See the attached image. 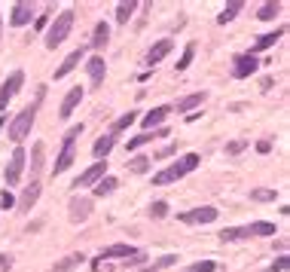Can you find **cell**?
I'll list each match as a JSON object with an SVG mask.
<instances>
[{
    "instance_id": "6da1fadb",
    "label": "cell",
    "mask_w": 290,
    "mask_h": 272,
    "mask_svg": "<svg viewBox=\"0 0 290 272\" xmlns=\"http://www.w3.org/2000/svg\"><path fill=\"white\" fill-rule=\"evenodd\" d=\"M196 165H199V153H187V156H180L174 165H168V168H162L159 174H153V184H156V187L174 184V180H180V177H187L190 171H196Z\"/></svg>"
},
{
    "instance_id": "7a4b0ae2",
    "label": "cell",
    "mask_w": 290,
    "mask_h": 272,
    "mask_svg": "<svg viewBox=\"0 0 290 272\" xmlns=\"http://www.w3.org/2000/svg\"><path fill=\"white\" fill-rule=\"evenodd\" d=\"M70 28H74V10H64L55 16V22H49V31H46V49H58L64 40Z\"/></svg>"
},
{
    "instance_id": "3957f363",
    "label": "cell",
    "mask_w": 290,
    "mask_h": 272,
    "mask_svg": "<svg viewBox=\"0 0 290 272\" xmlns=\"http://www.w3.org/2000/svg\"><path fill=\"white\" fill-rule=\"evenodd\" d=\"M40 98H43V92H40ZM40 98L34 101V104H28L25 110H19V113H16V120L10 123V138H13L16 144H22V141L28 138L31 126H34V116H37V104H40Z\"/></svg>"
},
{
    "instance_id": "277c9868",
    "label": "cell",
    "mask_w": 290,
    "mask_h": 272,
    "mask_svg": "<svg viewBox=\"0 0 290 272\" xmlns=\"http://www.w3.org/2000/svg\"><path fill=\"white\" fill-rule=\"evenodd\" d=\"M83 135V123L80 126H74L67 135H64V147H61V153H58V159H55V168H52V174H61V171H67L70 165H74V156H77V138Z\"/></svg>"
},
{
    "instance_id": "5b68a950",
    "label": "cell",
    "mask_w": 290,
    "mask_h": 272,
    "mask_svg": "<svg viewBox=\"0 0 290 272\" xmlns=\"http://www.w3.org/2000/svg\"><path fill=\"white\" fill-rule=\"evenodd\" d=\"M22 83H25V73H22V70H13L7 80H4V89H0V110H7V107H10V101L19 95Z\"/></svg>"
},
{
    "instance_id": "8992f818",
    "label": "cell",
    "mask_w": 290,
    "mask_h": 272,
    "mask_svg": "<svg viewBox=\"0 0 290 272\" xmlns=\"http://www.w3.org/2000/svg\"><path fill=\"white\" fill-rule=\"evenodd\" d=\"M25 150L22 147H16L13 150V156H10V162H7V187H16L19 180H22V171H25Z\"/></svg>"
},
{
    "instance_id": "52a82bcc",
    "label": "cell",
    "mask_w": 290,
    "mask_h": 272,
    "mask_svg": "<svg viewBox=\"0 0 290 272\" xmlns=\"http://www.w3.org/2000/svg\"><path fill=\"white\" fill-rule=\"evenodd\" d=\"M257 67H260V61H257V55H250V52L232 58V76H235V80H244V76L257 73Z\"/></svg>"
},
{
    "instance_id": "ba28073f",
    "label": "cell",
    "mask_w": 290,
    "mask_h": 272,
    "mask_svg": "<svg viewBox=\"0 0 290 272\" xmlns=\"http://www.w3.org/2000/svg\"><path fill=\"white\" fill-rule=\"evenodd\" d=\"M89 214H92V199H86V196H74L70 199V223H86L89 220Z\"/></svg>"
},
{
    "instance_id": "9c48e42d",
    "label": "cell",
    "mask_w": 290,
    "mask_h": 272,
    "mask_svg": "<svg viewBox=\"0 0 290 272\" xmlns=\"http://www.w3.org/2000/svg\"><path fill=\"white\" fill-rule=\"evenodd\" d=\"M217 214H220V211H217L214 205H205V208H193L187 214H180V220H184V223H214Z\"/></svg>"
},
{
    "instance_id": "30bf717a",
    "label": "cell",
    "mask_w": 290,
    "mask_h": 272,
    "mask_svg": "<svg viewBox=\"0 0 290 272\" xmlns=\"http://www.w3.org/2000/svg\"><path fill=\"white\" fill-rule=\"evenodd\" d=\"M104 174H107V162H95V165H89V168L74 180V187H92V184H98Z\"/></svg>"
},
{
    "instance_id": "8fae6325",
    "label": "cell",
    "mask_w": 290,
    "mask_h": 272,
    "mask_svg": "<svg viewBox=\"0 0 290 272\" xmlns=\"http://www.w3.org/2000/svg\"><path fill=\"white\" fill-rule=\"evenodd\" d=\"M134 254H140V251H137V248H131V245H110V248H101L98 260H116V257H122V260H131Z\"/></svg>"
},
{
    "instance_id": "7c38bea8",
    "label": "cell",
    "mask_w": 290,
    "mask_h": 272,
    "mask_svg": "<svg viewBox=\"0 0 290 272\" xmlns=\"http://www.w3.org/2000/svg\"><path fill=\"white\" fill-rule=\"evenodd\" d=\"M80 101H83V89H80V86H74V89H70V92L64 95V101H61V107H58V116H61V120H67V116L77 110V104H80Z\"/></svg>"
},
{
    "instance_id": "4fadbf2b",
    "label": "cell",
    "mask_w": 290,
    "mask_h": 272,
    "mask_svg": "<svg viewBox=\"0 0 290 272\" xmlns=\"http://www.w3.org/2000/svg\"><path fill=\"white\" fill-rule=\"evenodd\" d=\"M284 37V28H275V31H269V34H263V37H257V43H253V49H250V55H257V52H266V49H272L278 40Z\"/></svg>"
},
{
    "instance_id": "5bb4252c",
    "label": "cell",
    "mask_w": 290,
    "mask_h": 272,
    "mask_svg": "<svg viewBox=\"0 0 290 272\" xmlns=\"http://www.w3.org/2000/svg\"><path fill=\"white\" fill-rule=\"evenodd\" d=\"M40 199V180H31V187H25L22 199H19V211H31Z\"/></svg>"
},
{
    "instance_id": "9a60e30c",
    "label": "cell",
    "mask_w": 290,
    "mask_h": 272,
    "mask_svg": "<svg viewBox=\"0 0 290 272\" xmlns=\"http://www.w3.org/2000/svg\"><path fill=\"white\" fill-rule=\"evenodd\" d=\"M83 55H86V49H83V46L70 52V55H67V58H64V61H61L58 67H55V80H61V76H67L70 70H74V67H77V64L83 61Z\"/></svg>"
},
{
    "instance_id": "2e32d148",
    "label": "cell",
    "mask_w": 290,
    "mask_h": 272,
    "mask_svg": "<svg viewBox=\"0 0 290 272\" xmlns=\"http://www.w3.org/2000/svg\"><path fill=\"white\" fill-rule=\"evenodd\" d=\"M31 16H34V7L31 4H13V13H10V22L16 25V28H22V25H28L31 22Z\"/></svg>"
},
{
    "instance_id": "e0dca14e",
    "label": "cell",
    "mask_w": 290,
    "mask_h": 272,
    "mask_svg": "<svg viewBox=\"0 0 290 272\" xmlns=\"http://www.w3.org/2000/svg\"><path fill=\"white\" fill-rule=\"evenodd\" d=\"M168 113H171V107H165V104H162V107H153L140 123H143V129H147V132H150V129H159V126L165 123V116H168Z\"/></svg>"
},
{
    "instance_id": "ac0fdd59",
    "label": "cell",
    "mask_w": 290,
    "mask_h": 272,
    "mask_svg": "<svg viewBox=\"0 0 290 272\" xmlns=\"http://www.w3.org/2000/svg\"><path fill=\"white\" fill-rule=\"evenodd\" d=\"M86 70H89V80H92V86H101V83H104V73H107V67H104V58H101V55L89 58Z\"/></svg>"
},
{
    "instance_id": "d6986e66",
    "label": "cell",
    "mask_w": 290,
    "mask_h": 272,
    "mask_svg": "<svg viewBox=\"0 0 290 272\" xmlns=\"http://www.w3.org/2000/svg\"><path fill=\"white\" fill-rule=\"evenodd\" d=\"M244 229V239H250V236H275V223H269V220H257V223H250V226H241Z\"/></svg>"
},
{
    "instance_id": "ffe728a7",
    "label": "cell",
    "mask_w": 290,
    "mask_h": 272,
    "mask_svg": "<svg viewBox=\"0 0 290 272\" xmlns=\"http://www.w3.org/2000/svg\"><path fill=\"white\" fill-rule=\"evenodd\" d=\"M171 49H174V43H171V40H159V43L147 52V64H159V61H162Z\"/></svg>"
},
{
    "instance_id": "44dd1931",
    "label": "cell",
    "mask_w": 290,
    "mask_h": 272,
    "mask_svg": "<svg viewBox=\"0 0 290 272\" xmlns=\"http://www.w3.org/2000/svg\"><path fill=\"white\" fill-rule=\"evenodd\" d=\"M116 187H119V180H116V177H110V174H104V177H101V180L95 184V190H92V193H95L98 199H104V196H110V193H113Z\"/></svg>"
},
{
    "instance_id": "7402d4cb",
    "label": "cell",
    "mask_w": 290,
    "mask_h": 272,
    "mask_svg": "<svg viewBox=\"0 0 290 272\" xmlns=\"http://www.w3.org/2000/svg\"><path fill=\"white\" fill-rule=\"evenodd\" d=\"M107 40H110V28H107V22H98L95 34H92V49H104Z\"/></svg>"
},
{
    "instance_id": "603a6c76",
    "label": "cell",
    "mask_w": 290,
    "mask_h": 272,
    "mask_svg": "<svg viewBox=\"0 0 290 272\" xmlns=\"http://www.w3.org/2000/svg\"><path fill=\"white\" fill-rule=\"evenodd\" d=\"M113 144H116V138H113V135H101V138L95 141V147H92V153H95V156H98V159H107V153H110V150H113Z\"/></svg>"
},
{
    "instance_id": "cb8c5ba5",
    "label": "cell",
    "mask_w": 290,
    "mask_h": 272,
    "mask_svg": "<svg viewBox=\"0 0 290 272\" xmlns=\"http://www.w3.org/2000/svg\"><path fill=\"white\" fill-rule=\"evenodd\" d=\"M205 98H208L205 92H193V95H187V98H180V101H177V113H190V110L199 107Z\"/></svg>"
},
{
    "instance_id": "d4e9b609",
    "label": "cell",
    "mask_w": 290,
    "mask_h": 272,
    "mask_svg": "<svg viewBox=\"0 0 290 272\" xmlns=\"http://www.w3.org/2000/svg\"><path fill=\"white\" fill-rule=\"evenodd\" d=\"M177 263V257L174 254H165V257H159L156 263H147V266H140L137 272H162V269H168V266H174Z\"/></svg>"
},
{
    "instance_id": "484cf974",
    "label": "cell",
    "mask_w": 290,
    "mask_h": 272,
    "mask_svg": "<svg viewBox=\"0 0 290 272\" xmlns=\"http://www.w3.org/2000/svg\"><path fill=\"white\" fill-rule=\"evenodd\" d=\"M80 263H83V254H70L61 263H55V272H70V269H77Z\"/></svg>"
},
{
    "instance_id": "4316f807",
    "label": "cell",
    "mask_w": 290,
    "mask_h": 272,
    "mask_svg": "<svg viewBox=\"0 0 290 272\" xmlns=\"http://www.w3.org/2000/svg\"><path fill=\"white\" fill-rule=\"evenodd\" d=\"M134 10H137L134 0H128V4H119V7H116V22H119V25H125V22L131 19V13H134Z\"/></svg>"
},
{
    "instance_id": "83f0119b",
    "label": "cell",
    "mask_w": 290,
    "mask_h": 272,
    "mask_svg": "<svg viewBox=\"0 0 290 272\" xmlns=\"http://www.w3.org/2000/svg\"><path fill=\"white\" fill-rule=\"evenodd\" d=\"M278 13H281V4H263V7L257 10V19H263V22H272Z\"/></svg>"
},
{
    "instance_id": "f1b7e54d",
    "label": "cell",
    "mask_w": 290,
    "mask_h": 272,
    "mask_svg": "<svg viewBox=\"0 0 290 272\" xmlns=\"http://www.w3.org/2000/svg\"><path fill=\"white\" fill-rule=\"evenodd\" d=\"M238 239H244V229H241V226H226V229H220V242H238Z\"/></svg>"
},
{
    "instance_id": "f546056e",
    "label": "cell",
    "mask_w": 290,
    "mask_h": 272,
    "mask_svg": "<svg viewBox=\"0 0 290 272\" xmlns=\"http://www.w3.org/2000/svg\"><path fill=\"white\" fill-rule=\"evenodd\" d=\"M43 168V144H34V156H31V171L34 174H40Z\"/></svg>"
},
{
    "instance_id": "4dcf8cb0",
    "label": "cell",
    "mask_w": 290,
    "mask_h": 272,
    "mask_svg": "<svg viewBox=\"0 0 290 272\" xmlns=\"http://www.w3.org/2000/svg\"><path fill=\"white\" fill-rule=\"evenodd\" d=\"M238 10H241V0H235V4H229V7H226V10H223L220 16H217V22H220V25H226V22H232Z\"/></svg>"
},
{
    "instance_id": "1f68e13d",
    "label": "cell",
    "mask_w": 290,
    "mask_h": 272,
    "mask_svg": "<svg viewBox=\"0 0 290 272\" xmlns=\"http://www.w3.org/2000/svg\"><path fill=\"white\" fill-rule=\"evenodd\" d=\"M134 120H137V116H134V110H128V113H122V116H119V120H116L110 129H113V132H122V129H128Z\"/></svg>"
},
{
    "instance_id": "d6a6232c",
    "label": "cell",
    "mask_w": 290,
    "mask_h": 272,
    "mask_svg": "<svg viewBox=\"0 0 290 272\" xmlns=\"http://www.w3.org/2000/svg\"><path fill=\"white\" fill-rule=\"evenodd\" d=\"M193 55H196V43H190V46L184 49V55H180V61H177V70H187V67L193 64Z\"/></svg>"
},
{
    "instance_id": "836d02e7",
    "label": "cell",
    "mask_w": 290,
    "mask_h": 272,
    "mask_svg": "<svg viewBox=\"0 0 290 272\" xmlns=\"http://www.w3.org/2000/svg\"><path fill=\"white\" fill-rule=\"evenodd\" d=\"M150 162H153V159H147V156H134V159L128 162V168H131L134 174H143V171L150 168Z\"/></svg>"
},
{
    "instance_id": "e575fe53",
    "label": "cell",
    "mask_w": 290,
    "mask_h": 272,
    "mask_svg": "<svg viewBox=\"0 0 290 272\" xmlns=\"http://www.w3.org/2000/svg\"><path fill=\"white\" fill-rule=\"evenodd\" d=\"M250 199L253 202H275V190H253Z\"/></svg>"
},
{
    "instance_id": "d590c367",
    "label": "cell",
    "mask_w": 290,
    "mask_h": 272,
    "mask_svg": "<svg viewBox=\"0 0 290 272\" xmlns=\"http://www.w3.org/2000/svg\"><path fill=\"white\" fill-rule=\"evenodd\" d=\"M217 269V263L214 260H202V263H193V266H187L184 272H214Z\"/></svg>"
},
{
    "instance_id": "8d00e7d4",
    "label": "cell",
    "mask_w": 290,
    "mask_h": 272,
    "mask_svg": "<svg viewBox=\"0 0 290 272\" xmlns=\"http://www.w3.org/2000/svg\"><path fill=\"white\" fill-rule=\"evenodd\" d=\"M165 214H168V202H153V205H150V217H153V220H162Z\"/></svg>"
},
{
    "instance_id": "74e56055",
    "label": "cell",
    "mask_w": 290,
    "mask_h": 272,
    "mask_svg": "<svg viewBox=\"0 0 290 272\" xmlns=\"http://www.w3.org/2000/svg\"><path fill=\"white\" fill-rule=\"evenodd\" d=\"M287 266H290V257H278V260H275L266 272H287Z\"/></svg>"
},
{
    "instance_id": "f35d334b",
    "label": "cell",
    "mask_w": 290,
    "mask_h": 272,
    "mask_svg": "<svg viewBox=\"0 0 290 272\" xmlns=\"http://www.w3.org/2000/svg\"><path fill=\"white\" fill-rule=\"evenodd\" d=\"M13 205H16V199H13V193H10V190H4V196H0V208H7V211H10Z\"/></svg>"
},
{
    "instance_id": "ab89813d",
    "label": "cell",
    "mask_w": 290,
    "mask_h": 272,
    "mask_svg": "<svg viewBox=\"0 0 290 272\" xmlns=\"http://www.w3.org/2000/svg\"><path fill=\"white\" fill-rule=\"evenodd\" d=\"M244 147H247V141H232V144L226 147V153H229V156H235V153H241Z\"/></svg>"
},
{
    "instance_id": "60d3db41",
    "label": "cell",
    "mask_w": 290,
    "mask_h": 272,
    "mask_svg": "<svg viewBox=\"0 0 290 272\" xmlns=\"http://www.w3.org/2000/svg\"><path fill=\"white\" fill-rule=\"evenodd\" d=\"M171 153H177V144H168V147H162V150L156 153V159H165V156H171Z\"/></svg>"
},
{
    "instance_id": "b9f144b4",
    "label": "cell",
    "mask_w": 290,
    "mask_h": 272,
    "mask_svg": "<svg viewBox=\"0 0 290 272\" xmlns=\"http://www.w3.org/2000/svg\"><path fill=\"white\" fill-rule=\"evenodd\" d=\"M10 266H13V257H7V254H0V269H4V272H10Z\"/></svg>"
},
{
    "instance_id": "7bdbcfd3",
    "label": "cell",
    "mask_w": 290,
    "mask_h": 272,
    "mask_svg": "<svg viewBox=\"0 0 290 272\" xmlns=\"http://www.w3.org/2000/svg\"><path fill=\"white\" fill-rule=\"evenodd\" d=\"M257 150H260V153H269V150H272V141H257Z\"/></svg>"
},
{
    "instance_id": "ee69618b",
    "label": "cell",
    "mask_w": 290,
    "mask_h": 272,
    "mask_svg": "<svg viewBox=\"0 0 290 272\" xmlns=\"http://www.w3.org/2000/svg\"><path fill=\"white\" fill-rule=\"evenodd\" d=\"M7 126V116H0V129H4Z\"/></svg>"
},
{
    "instance_id": "f6af8a7d",
    "label": "cell",
    "mask_w": 290,
    "mask_h": 272,
    "mask_svg": "<svg viewBox=\"0 0 290 272\" xmlns=\"http://www.w3.org/2000/svg\"><path fill=\"white\" fill-rule=\"evenodd\" d=\"M0 37H4V19H0Z\"/></svg>"
}]
</instances>
